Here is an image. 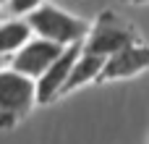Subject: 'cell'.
I'll return each instance as SVG.
<instances>
[{"mask_svg":"<svg viewBox=\"0 0 149 144\" xmlns=\"http://www.w3.org/2000/svg\"><path fill=\"white\" fill-rule=\"evenodd\" d=\"M123 3H131V5H144V3H149V0H123Z\"/></svg>","mask_w":149,"mask_h":144,"instance_id":"10","label":"cell"},{"mask_svg":"<svg viewBox=\"0 0 149 144\" xmlns=\"http://www.w3.org/2000/svg\"><path fill=\"white\" fill-rule=\"evenodd\" d=\"M3 63H5V58H3V55H0V71H3Z\"/></svg>","mask_w":149,"mask_h":144,"instance_id":"11","label":"cell"},{"mask_svg":"<svg viewBox=\"0 0 149 144\" xmlns=\"http://www.w3.org/2000/svg\"><path fill=\"white\" fill-rule=\"evenodd\" d=\"M34 29L26 18H13V21H5L0 26V55H16L29 39H31Z\"/></svg>","mask_w":149,"mask_h":144,"instance_id":"8","label":"cell"},{"mask_svg":"<svg viewBox=\"0 0 149 144\" xmlns=\"http://www.w3.org/2000/svg\"><path fill=\"white\" fill-rule=\"evenodd\" d=\"M37 102V81L13 71H0V129H13Z\"/></svg>","mask_w":149,"mask_h":144,"instance_id":"2","label":"cell"},{"mask_svg":"<svg viewBox=\"0 0 149 144\" xmlns=\"http://www.w3.org/2000/svg\"><path fill=\"white\" fill-rule=\"evenodd\" d=\"M63 52H65L63 45L37 37V39H29V42L10 58V68L37 81V79H39V76H42V73H45V71H47Z\"/></svg>","mask_w":149,"mask_h":144,"instance_id":"4","label":"cell"},{"mask_svg":"<svg viewBox=\"0 0 149 144\" xmlns=\"http://www.w3.org/2000/svg\"><path fill=\"white\" fill-rule=\"evenodd\" d=\"M131 45H139L136 29L128 21H123L120 16H115V10H102L97 16V21L92 24V31L84 42V50L102 55V58H113Z\"/></svg>","mask_w":149,"mask_h":144,"instance_id":"3","label":"cell"},{"mask_svg":"<svg viewBox=\"0 0 149 144\" xmlns=\"http://www.w3.org/2000/svg\"><path fill=\"white\" fill-rule=\"evenodd\" d=\"M105 63H107V58L84 50L81 58L76 60V66H73V71H71V76H68V81H65V87H63L60 94H68V92L79 89V87H84V84H89V81H100V73H102Z\"/></svg>","mask_w":149,"mask_h":144,"instance_id":"7","label":"cell"},{"mask_svg":"<svg viewBox=\"0 0 149 144\" xmlns=\"http://www.w3.org/2000/svg\"><path fill=\"white\" fill-rule=\"evenodd\" d=\"M26 21L31 24L34 34H39L42 39H50V42H58L63 47H71V45H84L89 31H92V24L84 21V18H76L55 5H42L37 8L31 16H26Z\"/></svg>","mask_w":149,"mask_h":144,"instance_id":"1","label":"cell"},{"mask_svg":"<svg viewBox=\"0 0 149 144\" xmlns=\"http://www.w3.org/2000/svg\"><path fill=\"white\" fill-rule=\"evenodd\" d=\"M149 68V47L147 45H131L126 50H120L118 55L107 58L102 73H100V81H118V79H131V76H139L141 71Z\"/></svg>","mask_w":149,"mask_h":144,"instance_id":"6","label":"cell"},{"mask_svg":"<svg viewBox=\"0 0 149 144\" xmlns=\"http://www.w3.org/2000/svg\"><path fill=\"white\" fill-rule=\"evenodd\" d=\"M42 5H45V0H8V13L10 16H31Z\"/></svg>","mask_w":149,"mask_h":144,"instance_id":"9","label":"cell"},{"mask_svg":"<svg viewBox=\"0 0 149 144\" xmlns=\"http://www.w3.org/2000/svg\"><path fill=\"white\" fill-rule=\"evenodd\" d=\"M81 52H84V45H71V47H65V52L37 79V102H39V105H47V102H52L55 97H60V92H63V87H65V81H68V76H71L76 60L81 58Z\"/></svg>","mask_w":149,"mask_h":144,"instance_id":"5","label":"cell"}]
</instances>
